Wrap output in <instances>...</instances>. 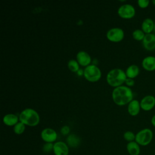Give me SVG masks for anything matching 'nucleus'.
Returning a JSON list of instances; mask_svg holds the SVG:
<instances>
[{"instance_id": "1", "label": "nucleus", "mask_w": 155, "mask_h": 155, "mask_svg": "<svg viewBox=\"0 0 155 155\" xmlns=\"http://www.w3.org/2000/svg\"><path fill=\"white\" fill-rule=\"evenodd\" d=\"M112 99L117 105H125L128 104L133 100V93L132 90L124 85L116 87L112 91Z\"/></svg>"}, {"instance_id": "2", "label": "nucleus", "mask_w": 155, "mask_h": 155, "mask_svg": "<svg viewBox=\"0 0 155 155\" xmlns=\"http://www.w3.org/2000/svg\"><path fill=\"white\" fill-rule=\"evenodd\" d=\"M127 78L125 71L120 68H114L108 71L107 74V82L111 87L114 88L121 86L125 83Z\"/></svg>"}, {"instance_id": "3", "label": "nucleus", "mask_w": 155, "mask_h": 155, "mask_svg": "<svg viewBox=\"0 0 155 155\" xmlns=\"http://www.w3.org/2000/svg\"><path fill=\"white\" fill-rule=\"evenodd\" d=\"M19 121L30 127H35L40 122V117L38 112L32 108L23 110L19 116Z\"/></svg>"}, {"instance_id": "4", "label": "nucleus", "mask_w": 155, "mask_h": 155, "mask_svg": "<svg viewBox=\"0 0 155 155\" xmlns=\"http://www.w3.org/2000/svg\"><path fill=\"white\" fill-rule=\"evenodd\" d=\"M153 139V133L150 128H145L136 134L135 141L140 146H147L148 145Z\"/></svg>"}, {"instance_id": "5", "label": "nucleus", "mask_w": 155, "mask_h": 155, "mask_svg": "<svg viewBox=\"0 0 155 155\" xmlns=\"http://www.w3.org/2000/svg\"><path fill=\"white\" fill-rule=\"evenodd\" d=\"M102 73L99 68L94 64H90L84 70V76L87 81L92 82L98 81L101 78Z\"/></svg>"}, {"instance_id": "6", "label": "nucleus", "mask_w": 155, "mask_h": 155, "mask_svg": "<svg viewBox=\"0 0 155 155\" xmlns=\"http://www.w3.org/2000/svg\"><path fill=\"white\" fill-rule=\"evenodd\" d=\"M118 15L124 19H131L135 16L136 10L130 4H125L119 7L117 10Z\"/></svg>"}, {"instance_id": "7", "label": "nucleus", "mask_w": 155, "mask_h": 155, "mask_svg": "<svg viewBox=\"0 0 155 155\" xmlns=\"http://www.w3.org/2000/svg\"><path fill=\"white\" fill-rule=\"evenodd\" d=\"M106 36L107 39L111 42H120L124 38V31L120 28L114 27L109 29Z\"/></svg>"}, {"instance_id": "8", "label": "nucleus", "mask_w": 155, "mask_h": 155, "mask_svg": "<svg viewBox=\"0 0 155 155\" xmlns=\"http://www.w3.org/2000/svg\"><path fill=\"white\" fill-rule=\"evenodd\" d=\"M41 137L45 143H53L56 140L58 134L54 130L51 128H46L42 130Z\"/></svg>"}, {"instance_id": "9", "label": "nucleus", "mask_w": 155, "mask_h": 155, "mask_svg": "<svg viewBox=\"0 0 155 155\" xmlns=\"http://www.w3.org/2000/svg\"><path fill=\"white\" fill-rule=\"evenodd\" d=\"M140 108L144 111L151 110L155 106V97L153 95H147L140 101Z\"/></svg>"}, {"instance_id": "10", "label": "nucleus", "mask_w": 155, "mask_h": 155, "mask_svg": "<svg viewBox=\"0 0 155 155\" xmlns=\"http://www.w3.org/2000/svg\"><path fill=\"white\" fill-rule=\"evenodd\" d=\"M53 151L54 155H68L69 148L66 143L62 141H58L53 144Z\"/></svg>"}, {"instance_id": "11", "label": "nucleus", "mask_w": 155, "mask_h": 155, "mask_svg": "<svg viewBox=\"0 0 155 155\" xmlns=\"http://www.w3.org/2000/svg\"><path fill=\"white\" fill-rule=\"evenodd\" d=\"M142 45L144 48L148 51L155 50V34H146L142 41Z\"/></svg>"}, {"instance_id": "12", "label": "nucleus", "mask_w": 155, "mask_h": 155, "mask_svg": "<svg viewBox=\"0 0 155 155\" xmlns=\"http://www.w3.org/2000/svg\"><path fill=\"white\" fill-rule=\"evenodd\" d=\"M76 61L79 65L87 67L91 62V58L90 54L85 51H80L76 54Z\"/></svg>"}, {"instance_id": "13", "label": "nucleus", "mask_w": 155, "mask_h": 155, "mask_svg": "<svg viewBox=\"0 0 155 155\" xmlns=\"http://www.w3.org/2000/svg\"><path fill=\"white\" fill-rule=\"evenodd\" d=\"M142 66L143 69L148 71L155 70V57L148 56L144 58L142 61Z\"/></svg>"}, {"instance_id": "14", "label": "nucleus", "mask_w": 155, "mask_h": 155, "mask_svg": "<svg viewBox=\"0 0 155 155\" xmlns=\"http://www.w3.org/2000/svg\"><path fill=\"white\" fill-rule=\"evenodd\" d=\"M140 102L136 99L132 100L128 104V113L132 116H137L140 110Z\"/></svg>"}, {"instance_id": "15", "label": "nucleus", "mask_w": 155, "mask_h": 155, "mask_svg": "<svg viewBox=\"0 0 155 155\" xmlns=\"http://www.w3.org/2000/svg\"><path fill=\"white\" fill-rule=\"evenodd\" d=\"M154 22L152 19L150 18H145L141 24V30L145 34L152 33L154 30Z\"/></svg>"}, {"instance_id": "16", "label": "nucleus", "mask_w": 155, "mask_h": 155, "mask_svg": "<svg viewBox=\"0 0 155 155\" xmlns=\"http://www.w3.org/2000/svg\"><path fill=\"white\" fill-rule=\"evenodd\" d=\"M19 117L12 113L5 114L2 119L4 124L7 126H15L18 122H19Z\"/></svg>"}, {"instance_id": "17", "label": "nucleus", "mask_w": 155, "mask_h": 155, "mask_svg": "<svg viewBox=\"0 0 155 155\" xmlns=\"http://www.w3.org/2000/svg\"><path fill=\"white\" fill-rule=\"evenodd\" d=\"M126 148L130 155H139L140 153V145L135 140L128 142Z\"/></svg>"}, {"instance_id": "18", "label": "nucleus", "mask_w": 155, "mask_h": 155, "mask_svg": "<svg viewBox=\"0 0 155 155\" xmlns=\"http://www.w3.org/2000/svg\"><path fill=\"white\" fill-rule=\"evenodd\" d=\"M140 73L139 67L135 64H132L128 66L125 71L127 77L128 78L134 79L136 78Z\"/></svg>"}, {"instance_id": "19", "label": "nucleus", "mask_w": 155, "mask_h": 155, "mask_svg": "<svg viewBox=\"0 0 155 155\" xmlns=\"http://www.w3.org/2000/svg\"><path fill=\"white\" fill-rule=\"evenodd\" d=\"M80 143V139L79 137L74 134H71L68 136L67 138V144L70 147L76 148L77 147Z\"/></svg>"}, {"instance_id": "20", "label": "nucleus", "mask_w": 155, "mask_h": 155, "mask_svg": "<svg viewBox=\"0 0 155 155\" xmlns=\"http://www.w3.org/2000/svg\"><path fill=\"white\" fill-rule=\"evenodd\" d=\"M145 35L146 34L141 29H136L132 33L133 39L137 41H142Z\"/></svg>"}, {"instance_id": "21", "label": "nucleus", "mask_w": 155, "mask_h": 155, "mask_svg": "<svg viewBox=\"0 0 155 155\" xmlns=\"http://www.w3.org/2000/svg\"><path fill=\"white\" fill-rule=\"evenodd\" d=\"M68 69L72 72H77L79 68V64L76 60L71 59L68 62L67 64Z\"/></svg>"}, {"instance_id": "22", "label": "nucleus", "mask_w": 155, "mask_h": 155, "mask_svg": "<svg viewBox=\"0 0 155 155\" xmlns=\"http://www.w3.org/2000/svg\"><path fill=\"white\" fill-rule=\"evenodd\" d=\"M25 130V125L21 122H18L15 126H13V131L16 134H22Z\"/></svg>"}, {"instance_id": "23", "label": "nucleus", "mask_w": 155, "mask_h": 155, "mask_svg": "<svg viewBox=\"0 0 155 155\" xmlns=\"http://www.w3.org/2000/svg\"><path fill=\"white\" fill-rule=\"evenodd\" d=\"M123 136H124V139L128 142L134 141L135 138H136V134L131 131H125L124 133Z\"/></svg>"}, {"instance_id": "24", "label": "nucleus", "mask_w": 155, "mask_h": 155, "mask_svg": "<svg viewBox=\"0 0 155 155\" xmlns=\"http://www.w3.org/2000/svg\"><path fill=\"white\" fill-rule=\"evenodd\" d=\"M53 143H45L42 147V151L45 153H50L53 150Z\"/></svg>"}, {"instance_id": "25", "label": "nucleus", "mask_w": 155, "mask_h": 155, "mask_svg": "<svg viewBox=\"0 0 155 155\" xmlns=\"http://www.w3.org/2000/svg\"><path fill=\"white\" fill-rule=\"evenodd\" d=\"M137 4L139 7L142 8H145L149 5L150 1L149 0H138Z\"/></svg>"}, {"instance_id": "26", "label": "nucleus", "mask_w": 155, "mask_h": 155, "mask_svg": "<svg viewBox=\"0 0 155 155\" xmlns=\"http://www.w3.org/2000/svg\"><path fill=\"white\" fill-rule=\"evenodd\" d=\"M126 85L128 87H133L134 85V79H131V78H127L125 80V82Z\"/></svg>"}, {"instance_id": "27", "label": "nucleus", "mask_w": 155, "mask_h": 155, "mask_svg": "<svg viewBox=\"0 0 155 155\" xmlns=\"http://www.w3.org/2000/svg\"><path fill=\"white\" fill-rule=\"evenodd\" d=\"M70 132V128L67 125L63 126L61 129V133L64 135H67Z\"/></svg>"}, {"instance_id": "28", "label": "nucleus", "mask_w": 155, "mask_h": 155, "mask_svg": "<svg viewBox=\"0 0 155 155\" xmlns=\"http://www.w3.org/2000/svg\"><path fill=\"white\" fill-rule=\"evenodd\" d=\"M151 124L153 125V126L154 127H155V114L153 115V117H151Z\"/></svg>"}, {"instance_id": "29", "label": "nucleus", "mask_w": 155, "mask_h": 155, "mask_svg": "<svg viewBox=\"0 0 155 155\" xmlns=\"http://www.w3.org/2000/svg\"><path fill=\"white\" fill-rule=\"evenodd\" d=\"M77 74L79 75V76H81V75H84V71L82 70V69H79L78 71H77Z\"/></svg>"}, {"instance_id": "30", "label": "nucleus", "mask_w": 155, "mask_h": 155, "mask_svg": "<svg viewBox=\"0 0 155 155\" xmlns=\"http://www.w3.org/2000/svg\"><path fill=\"white\" fill-rule=\"evenodd\" d=\"M152 3H153V4L154 5H155V0H153V1H152Z\"/></svg>"}, {"instance_id": "31", "label": "nucleus", "mask_w": 155, "mask_h": 155, "mask_svg": "<svg viewBox=\"0 0 155 155\" xmlns=\"http://www.w3.org/2000/svg\"><path fill=\"white\" fill-rule=\"evenodd\" d=\"M153 31L155 32V22H154V30Z\"/></svg>"}]
</instances>
